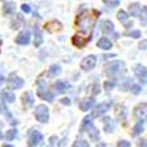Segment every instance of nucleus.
I'll list each match as a JSON object with an SVG mask.
<instances>
[{
    "instance_id": "0eeeda50",
    "label": "nucleus",
    "mask_w": 147,
    "mask_h": 147,
    "mask_svg": "<svg viewBox=\"0 0 147 147\" xmlns=\"http://www.w3.org/2000/svg\"><path fill=\"white\" fill-rule=\"evenodd\" d=\"M42 134L40 133V131L34 130L32 131L29 135H28V146L29 147H37L40 146L41 143H42Z\"/></svg>"
},
{
    "instance_id": "ea45409f",
    "label": "nucleus",
    "mask_w": 147,
    "mask_h": 147,
    "mask_svg": "<svg viewBox=\"0 0 147 147\" xmlns=\"http://www.w3.org/2000/svg\"><path fill=\"white\" fill-rule=\"evenodd\" d=\"M3 147H13V146H12V144H4Z\"/></svg>"
},
{
    "instance_id": "f03ea898",
    "label": "nucleus",
    "mask_w": 147,
    "mask_h": 147,
    "mask_svg": "<svg viewBox=\"0 0 147 147\" xmlns=\"http://www.w3.org/2000/svg\"><path fill=\"white\" fill-rule=\"evenodd\" d=\"M84 130L88 131L90 139H93V140H98L99 139V131L97 130L96 127H94V125L92 123V118H90V117H85L84 121H82L81 131H84Z\"/></svg>"
},
{
    "instance_id": "4c0bfd02",
    "label": "nucleus",
    "mask_w": 147,
    "mask_h": 147,
    "mask_svg": "<svg viewBox=\"0 0 147 147\" xmlns=\"http://www.w3.org/2000/svg\"><path fill=\"white\" fill-rule=\"evenodd\" d=\"M98 89H99L98 85H94V86H93V94H97V93H98Z\"/></svg>"
},
{
    "instance_id": "f8f14e48",
    "label": "nucleus",
    "mask_w": 147,
    "mask_h": 147,
    "mask_svg": "<svg viewBox=\"0 0 147 147\" xmlns=\"http://www.w3.org/2000/svg\"><path fill=\"white\" fill-rule=\"evenodd\" d=\"M92 40V37H82V36H78V34H76L74 37L72 38V42H73V45H76V47H78V48H84L89 41Z\"/></svg>"
},
{
    "instance_id": "c85d7f7f",
    "label": "nucleus",
    "mask_w": 147,
    "mask_h": 147,
    "mask_svg": "<svg viewBox=\"0 0 147 147\" xmlns=\"http://www.w3.org/2000/svg\"><path fill=\"white\" fill-rule=\"evenodd\" d=\"M118 20H119L121 23H127L129 16H127V13L125 11H119V12H118Z\"/></svg>"
},
{
    "instance_id": "aec40b11",
    "label": "nucleus",
    "mask_w": 147,
    "mask_h": 147,
    "mask_svg": "<svg viewBox=\"0 0 147 147\" xmlns=\"http://www.w3.org/2000/svg\"><path fill=\"white\" fill-rule=\"evenodd\" d=\"M97 45H98V48L103 49V51H109L110 48H111V41L109 40L107 37H102V38H99L98 42H97Z\"/></svg>"
},
{
    "instance_id": "f704fd0d",
    "label": "nucleus",
    "mask_w": 147,
    "mask_h": 147,
    "mask_svg": "<svg viewBox=\"0 0 147 147\" xmlns=\"http://www.w3.org/2000/svg\"><path fill=\"white\" fill-rule=\"evenodd\" d=\"M140 90H142V89H140V86H138V85H133V86H131V92H133L134 94H139Z\"/></svg>"
},
{
    "instance_id": "412c9836",
    "label": "nucleus",
    "mask_w": 147,
    "mask_h": 147,
    "mask_svg": "<svg viewBox=\"0 0 147 147\" xmlns=\"http://www.w3.org/2000/svg\"><path fill=\"white\" fill-rule=\"evenodd\" d=\"M3 12L4 15H11L15 12V3L12 1H4L3 4Z\"/></svg>"
},
{
    "instance_id": "dca6fc26",
    "label": "nucleus",
    "mask_w": 147,
    "mask_h": 147,
    "mask_svg": "<svg viewBox=\"0 0 147 147\" xmlns=\"http://www.w3.org/2000/svg\"><path fill=\"white\" fill-rule=\"evenodd\" d=\"M21 101H23V105L25 107H31V106H33V103H34V98L31 92H25L21 96Z\"/></svg>"
},
{
    "instance_id": "ddd939ff",
    "label": "nucleus",
    "mask_w": 147,
    "mask_h": 147,
    "mask_svg": "<svg viewBox=\"0 0 147 147\" xmlns=\"http://www.w3.org/2000/svg\"><path fill=\"white\" fill-rule=\"evenodd\" d=\"M99 27H101V31L105 34H110L114 32V24L110 20H102L99 23Z\"/></svg>"
},
{
    "instance_id": "a211bd4d",
    "label": "nucleus",
    "mask_w": 147,
    "mask_h": 147,
    "mask_svg": "<svg viewBox=\"0 0 147 147\" xmlns=\"http://www.w3.org/2000/svg\"><path fill=\"white\" fill-rule=\"evenodd\" d=\"M103 130L106 131V133H113L114 129H115V125H114L113 119L110 118V117H105L103 118Z\"/></svg>"
},
{
    "instance_id": "20e7f679",
    "label": "nucleus",
    "mask_w": 147,
    "mask_h": 147,
    "mask_svg": "<svg viewBox=\"0 0 147 147\" xmlns=\"http://www.w3.org/2000/svg\"><path fill=\"white\" fill-rule=\"evenodd\" d=\"M37 96L40 97L41 99H44V101H53V98H55V94L52 92H49L48 89H47V82H45V80L40 78L37 82Z\"/></svg>"
},
{
    "instance_id": "bb28decb",
    "label": "nucleus",
    "mask_w": 147,
    "mask_h": 147,
    "mask_svg": "<svg viewBox=\"0 0 147 147\" xmlns=\"http://www.w3.org/2000/svg\"><path fill=\"white\" fill-rule=\"evenodd\" d=\"M0 113L3 114V115H5L7 118H11V117H12V114L9 113V110H8L5 102H1V103H0Z\"/></svg>"
},
{
    "instance_id": "cd10ccee",
    "label": "nucleus",
    "mask_w": 147,
    "mask_h": 147,
    "mask_svg": "<svg viewBox=\"0 0 147 147\" xmlns=\"http://www.w3.org/2000/svg\"><path fill=\"white\" fill-rule=\"evenodd\" d=\"M5 139L7 140H12V139H15V138L17 137V130L16 129H11V130H8L7 133H5Z\"/></svg>"
},
{
    "instance_id": "f3484780",
    "label": "nucleus",
    "mask_w": 147,
    "mask_h": 147,
    "mask_svg": "<svg viewBox=\"0 0 147 147\" xmlns=\"http://www.w3.org/2000/svg\"><path fill=\"white\" fill-rule=\"evenodd\" d=\"M94 103H96V99L94 98H86L80 102V109H81L82 111H88L90 107L94 106Z\"/></svg>"
},
{
    "instance_id": "72a5a7b5",
    "label": "nucleus",
    "mask_w": 147,
    "mask_h": 147,
    "mask_svg": "<svg viewBox=\"0 0 147 147\" xmlns=\"http://www.w3.org/2000/svg\"><path fill=\"white\" fill-rule=\"evenodd\" d=\"M129 36H131V37H134V38H139L140 37V32L139 31H131V32H129Z\"/></svg>"
},
{
    "instance_id": "58836bf2",
    "label": "nucleus",
    "mask_w": 147,
    "mask_h": 147,
    "mask_svg": "<svg viewBox=\"0 0 147 147\" xmlns=\"http://www.w3.org/2000/svg\"><path fill=\"white\" fill-rule=\"evenodd\" d=\"M96 147H106V144H105V143H99V144H97Z\"/></svg>"
},
{
    "instance_id": "c9c22d12",
    "label": "nucleus",
    "mask_w": 147,
    "mask_h": 147,
    "mask_svg": "<svg viewBox=\"0 0 147 147\" xmlns=\"http://www.w3.org/2000/svg\"><path fill=\"white\" fill-rule=\"evenodd\" d=\"M21 11L25 12V13H29V12H31V7H29V4H23V5H21Z\"/></svg>"
},
{
    "instance_id": "5701e85b",
    "label": "nucleus",
    "mask_w": 147,
    "mask_h": 147,
    "mask_svg": "<svg viewBox=\"0 0 147 147\" xmlns=\"http://www.w3.org/2000/svg\"><path fill=\"white\" fill-rule=\"evenodd\" d=\"M144 114H146V102L140 103V105H138V107L135 110H134V115L135 117H143Z\"/></svg>"
},
{
    "instance_id": "473e14b6",
    "label": "nucleus",
    "mask_w": 147,
    "mask_h": 147,
    "mask_svg": "<svg viewBox=\"0 0 147 147\" xmlns=\"http://www.w3.org/2000/svg\"><path fill=\"white\" fill-rule=\"evenodd\" d=\"M117 146H118V147H130L131 144H130V142H129V140H119Z\"/></svg>"
},
{
    "instance_id": "b1692460",
    "label": "nucleus",
    "mask_w": 147,
    "mask_h": 147,
    "mask_svg": "<svg viewBox=\"0 0 147 147\" xmlns=\"http://www.w3.org/2000/svg\"><path fill=\"white\" fill-rule=\"evenodd\" d=\"M48 74H49V76H52V77H56V76L61 74V66L57 65V64H53V65H52L51 68H49Z\"/></svg>"
},
{
    "instance_id": "4468645a",
    "label": "nucleus",
    "mask_w": 147,
    "mask_h": 147,
    "mask_svg": "<svg viewBox=\"0 0 147 147\" xmlns=\"http://www.w3.org/2000/svg\"><path fill=\"white\" fill-rule=\"evenodd\" d=\"M135 76H137V78L139 80L142 84H146L147 72H146V68H144L143 65H137L135 66Z\"/></svg>"
},
{
    "instance_id": "9d476101",
    "label": "nucleus",
    "mask_w": 147,
    "mask_h": 147,
    "mask_svg": "<svg viewBox=\"0 0 147 147\" xmlns=\"http://www.w3.org/2000/svg\"><path fill=\"white\" fill-rule=\"evenodd\" d=\"M53 89L57 93H65L68 92V89H70V84L68 81H62V80H58L53 84Z\"/></svg>"
},
{
    "instance_id": "6ab92c4d",
    "label": "nucleus",
    "mask_w": 147,
    "mask_h": 147,
    "mask_svg": "<svg viewBox=\"0 0 147 147\" xmlns=\"http://www.w3.org/2000/svg\"><path fill=\"white\" fill-rule=\"evenodd\" d=\"M0 99L7 102H15V94L11 90H0Z\"/></svg>"
},
{
    "instance_id": "393cba45",
    "label": "nucleus",
    "mask_w": 147,
    "mask_h": 147,
    "mask_svg": "<svg viewBox=\"0 0 147 147\" xmlns=\"http://www.w3.org/2000/svg\"><path fill=\"white\" fill-rule=\"evenodd\" d=\"M129 11H130L131 16H138L140 12V5L139 3H131L130 7H129Z\"/></svg>"
},
{
    "instance_id": "1a4fd4ad",
    "label": "nucleus",
    "mask_w": 147,
    "mask_h": 147,
    "mask_svg": "<svg viewBox=\"0 0 147 147\" xmlns=\"http://www.w3.org/2000/svg\"><path fill=\"white\" fill-rule=\"evenodd\" d=\"M97 64V57L94 55H90V56H86L84 60L81 61V69L86 70V72H89L92 69H94Z\"/></svg>"
},
{
    "instance_id": "39448f33",
    "label": "nucleus",
    "mask_w": 147,
    "mask_h": 147,
    "mask_svg": "<svg viewBox=\"0 0 147 147\" xmlns=\"http://www.w3.org/2000/svg\"><path fill=\"white\" fill-rule=\"evenodd\" d=\"M34 118L41 123H47L49 121V109L45 105H38L34 110Z\"/></svg>"
},
{
    "instance_id": "9b49d317",
    "label": "nucleus",
    "mask_w": 147,
    "mask_h": 147,
    "mask_svg": "<svg viewBox=\"0 0 147 147\" xmlns=\"http://www.w3.org/2000/svg\"><path fill=\"white\" fill-rule=\"evenodd\" d=\"M17 42V44L20 45H27L29 44V41H31V32L29 31H23L20 32V33L17 34L16 40H15Z\"/></svg>"
},
{
    "instance_id": "6e6552de",
    "label": "nucleus",
    "mask_w": 147,
    "mask_h": 147,
    "mask_svg": "<svg viewBox=\"0 0 147 147\" xmlns=\"http://www.w3.org/2000/svg\"><path fill=\"white\" fill-rule=\"evenodd\" d=\"M110 106H111V102H102L99 103V105H97L96 107H94V110H93L92 115H90V118H98L99 115H102V114H105L106 111H109Z\"/></svg>"
},
{
    "instance_id": "2eb2a0df",
    "label": "nucleus",
    "mask_w": 147,
    "mask_h": 147,
    "mask_svg": "<svg viewBox=\"0 0 147 147\" xmlns=\"http://www.w3.org/2000/svg\"><path fill=\"white\" fill-rule=\"evenodd\" d=\"M61 28H62V24L60 23V21H57V20L48 21V23H47V25H45V29H47L48 32H51V33L60 31Z\"/></svg>"
},
{
    "instance_id": "a19ab883",
    "label": "nucleus",
    "mask_w": 147,
    "mask_h": 147,
    "mask_svg": "<svg viewBox=\"0 0 147 147\" xmlns=\"http://www.w3.org/2000/svg\"><path fill=\"white\" fill-rule=\"evenodd\" d=\"M1 138H3V133H1V131H0V139H1Z\"/></svg>"
},
{
    "instance_id": "a878e982",
    "label": "nucleus",
    "mask_w": 147,
    "mask_h": 147,
    "mask_svg": "<svg viewBox=\"0 0 147 147\" xmlns=\"http://www.w3.org/2000/svg\"><path fill=\"white\" fill-rule=\"evenodd\" d=\"M143 126H144V119H139L137 122V125H135V127H134V135H139L142 133V130H143Z\"/></svg>"
},
{
    "instance_id": "7ed1b4c3",
    "label": "nucleus",
    "mask_w": 147,
    "mask_h": 147,
    "mask_svg": "<svg viewBox=\"0 0 147 147\" xmlns=\"http://www.w3.org/2000/svg\"><path fill=\"white\" fill-rule=\"evenodd\" d=\"M125 72H126V69H125L123 62H121V61L111 62L110 65L106 66V70H105V73L109 77H118V76H122Z\"/></svg>"
},
{
    "instance_id": "2f4dec72",
    "label": "nucleus",
    "mask_w": 147,
    "mask_h": 147,
    "mask_svg": "<svg viewBox=\"0 0 147 147\" xmlns=\"http://www.w3.org/2000/svg\"><path fill=\"white\" fill-rule=\"evenodd\" d=\"M103 3L109 5V7H117V5H119V1L118 0H105Z\"/></svg>"
},
{
    "instance_id": "4be33fe9",
    "label": "nucleus",
    "mask_w": 147,
    "mask_h": 147,
    "mask_svg": "<svg viewBox=\"0 0 147 147\" xmlns=\"http://www.w3.org/2000/svg\"><path fill=\"white\" fill-rule=\"evenodd\" d=\"M42 44V34H41L38 27H34V47L37 48Z\"/></svg>"
},
{
    "instance_id": "e433bc0d",
    "label": "nucleus",
    "mask_w": 147,
    "mask_h": 147,
    "mask_svg": "<svg viewBox=\"0 0 147 147\" xmlns=\"http://www.w3.org/2000/svg\"><path fill=\"white\" fill-rule=\"evenodd\" d=\"M61 102L64 103V105H70V103H72L69 98H62V99H61Z\"/></svg>"
},
{
    "instance_id": "7c9ffc66",
    "label": "nucleus",
    "mask_w": 147,
    "mask_h": 147,
    "mask_svg": "<svg viewBox=\"0 0 147 147\" xmlns=\"http://www.w3.org/2000/svg\"><path fill=\"white\" fill-rule=\"evenodd\" d=\"M103 88H105L106 92H110V90H113L114 88H115V82L114 81H106L105 82V85H103Z\"/></svg>"
},
{
    "instance_id": "f257e3e1",
    "label": "nucleus",
    "mask_w": 147,
    "mask_h": 147,
    "mask_svg": "<svg viewBox=\"0 0 147 147\" xmlns=\"http://www.w3.org/2000/svg\"><path fill=\"white\" fill-rule=\"evenodd\" d=\"M99 15L101 13L96 9H85L77 16L76 24L82 33H90L93 27L96 25V21Z\"/></svg>"
},
{
    "instance_id": "c756f323",
    "label": "nucleus",
    "mask_w": 147,
    "mask_h": 147,
    "mask_svg": "<svg viewBox=\"0 0 147 147\" xmlns=\"http://www.w3.org/2000/svg\"><path fill=\"white\" fill-rule=\"evenodd\" d=\"M72 147H89V143H88L86 140H84V139H78V140H76L74 143H73Z\"/></svg>"
},
{
    "instance_id": "423d86ee",
    "label": "nucleus",
    "mask_w": 147,
    "mask_h": 147,
    "mask_svg": "<svg viewBox=\"0 0 147 147\" xmlns=\"http://www.w3.org/2000/svg\"><path fill=\"white\" fill-rule=\"evenodd\" d=\"M7 82H8V88H9V89H13V90L20 89V88H23V85H24V80L21 78V77H19L16 73H11Z\"/></svg>"
}]
</instances>
